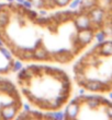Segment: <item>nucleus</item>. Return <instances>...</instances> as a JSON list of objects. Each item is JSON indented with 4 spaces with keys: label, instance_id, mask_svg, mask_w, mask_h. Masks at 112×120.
<instances>
[{
    "label": "nucleus",
    "instance_id": "obj_1",
    "mask_svg": "<svg viewBox=\"0 0 112 120\" xmlns=\"http://www.w3.org/2000/svg\"><path fill=\"white\" fill-rule=\"evenodd\" d=\"M99 36L76 8L43 12L14 0L0 3V41L21 63L69 66Z\"/></svg>",
    "mask_w": 112,
    "mask_h": 120
},
{
    "label": "nucleus",
    "instance_id": "obj_2",
    "mask_svg": "<svg viewBox=\"0 0 112 120\" xmlns=\"http://www.w3.org/2000/svg\"><path fill=\"white\" fill-rule=\"evenodd\" d=\"M16 84L23 101L43 114L63 111L75 93L73 76L62 66L26 63L17 72Z\"/></svg>",
    "mask_w": 112,
    "mask_h": 120
},
{
    "label": "nucleus",
    "instance_id": "obj_3",
    "mask_svg": "<svg viewBox=\"0 0 112 120\" xmlns=\"http://www.w3.org/2000/svg\"><path fill=\"white\" fill-rule=\"evenodd\" d=\"M71 76L86 93L112 94V37L93 43L71 63Z\"/></svg>",
    "mask_w": 112,
    "mask_h": 120
},
{
    "label": "nucleus",
    "instance_id": "obj_4",
    "mask_svg": "<svg viewBox=\"0 0 112 120\" xmlns=\"http://www.w3.org/2000/svg\"><path fill=\"white\" fill-rule=\"evenodd\" d=\"M63 111L71 120H112V99L93 93L74 95Z\"/></svg>",
    "mask_w": 112,
    "mask_h": 120
},
{
    "label": "nucleus",
    "instance_id": "obj_5",
    "mask_svg": "<svg viewBox=\"0 0 112 120\" xmlns=\"http://www.w3.org/2000/svg\"><path fill=\"white\" fill-rule=\"evenodd\" d=\"M75 8L89 18L101 36L112 37V0H78Z\"/></svg>",
    "mask_w": 112,
    "mask_h": 120
},
{
    "label": "nucleus",
    "instance_id": "obj_6",
    "mask_svg": "<svg viewBox=\"0 0 112 120\" xmlns=\"http://www.w3.org/2000/svg\"><path fill=\"white\" fill-rule=\"evenodd\" d=\"M16 1L22 2L33 9L43 12H54V11L69 9L78 2V0H16Z\"/></svg>",
    "mask_w": 112,
    "mask_h": 120
}]
</instances>
